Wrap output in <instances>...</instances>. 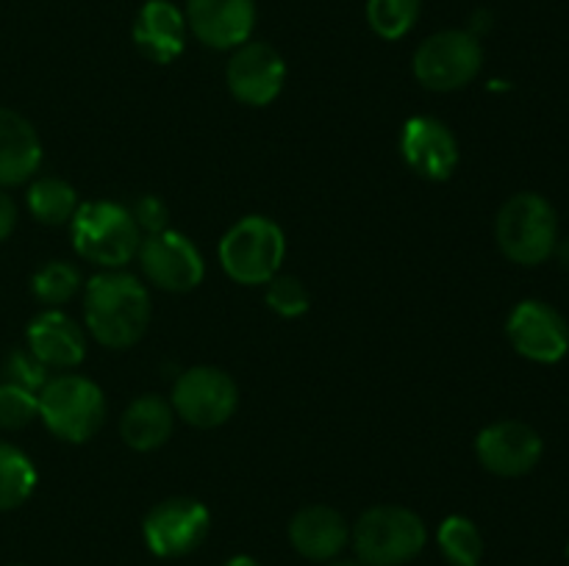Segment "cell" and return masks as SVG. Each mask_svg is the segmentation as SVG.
Here are the masks:
<instances>
[{"label": "cell", "mask_w": 569, "mask_h": 566, "mask_svg": "<svg viewBox=\"0 0 569 566\" xmlns=\"http://www.w3.org/2000/svg\"><path fill=\"white\" fill-rule=\"evenodd\" d=\"M289 542L303 558L328 564L339 558L350 542V527L337 508L306 505L289 522Z\"/></svg>", "instance_id": "18"}, {"label": "cell", "mask_w": 569, "mask_h": 566, "mask_svg": "<svg viewBox=\"0 0 569 566\" xmlns=\"http://www.w3.org/2000/svg\"><path fill=\"white\" fill-rule=\"evenodd\" d=\"M137 261L144 281L161 292H192L206 277V261L200 250L194 247L192 239L172 228L142 236Z\"/></svg>", "instance_id": "9"}, {"label": "cell", "mask_w": 569, "mask_h": 566, "mask_svg": "<svg viewBox=\"0 0 569 566\" xmlns=\"http://www.w3.org/2000/svg\"><path fill=\"white\" fill-rule=\"evenodd\" d=\"M356 558L365 566H403L428 542L426 522L403 505H376L365 511L350 533Z\"/></svg>", "instance_id": "5"}, {"label": "cell", "mask_w": 569, "mask_h": 566, "mask_svg": "<svg viewBox=\"0 0 569 566\" xmlns=\"http://www.w3.org/2000/svg\"><path fill=\"white\" fill-rule=\"evenodd\" d=\"M226 83L239 103L261 109L283 92L287 61L272 44L244 42L228 59Z\"/></svg>", "instance_id": "12"}, {"label": "cell", "mask_w": 569, "mask_h": 566, "mask_svg": "<svg viewBox=\"0 0 569 566\" xmlns=\"http://www.w3.org/2000/svg\"><path fill=\"white\" fill-rule=\"evenodd\" d=\"M400 155L426 181H448L461 159L459 139L439 117L420 114L406 120L400 131Z\"/></svg>", "instance_id": "14"}, {"label": "cell", "mask_w": 569, "mask_h": 566, "mask_svg": "<svg viewBox=\"0 0 569 566\" xmlns=\"http://www.w3.org/2000/svg\"><path fill=\"white\" fill-rule=\"evenodd\" d=\"M542 436L520 420L492 422L476 438L478 461L498 477L528 475L542 461Z\"/></svg>", "instance_id": "13"}, {"label": "cell", "mask_w": 569, "mask_h": 566, "mask_svg": "<svg viewBox=\"0 0 569 566\" xmlns=\"http://www.w3.org/2000/svg\"><path fill=\"white\" fill-rule=\"evenodd\" d=\"M264 300L272 314L283 316V320L303 316L311 305L309 289L303 286V281L295 275H283V272H278L272 281L264 283Z\"/></svg>", "instance_id": "26"}, {"label": "cell", "mask_w": 569, "mask_h": 566, "mask_svg": "<svg viewBox=\"0 0 569 566\" xmlns=\"http://www.w3.org/2000/svg\"><path fill=\"white\" fill-rule=\"evenodd\" d=\"M28 211L33 214V220H39L42 225H70L72 216H76L78 205V192L72 189V183H67L64 178L44 175L28 186Z\"/></svg>", "instance_id": "21"}, {"label": "cell", "mask_w": 569, "mask_h": 566, "mask_svg": "<svg viewBox=\"0 0 569 566\" xmlns=\"http://www.w3.org/2000/svg\"><path fill=\"white\" fill-rule=\"evenodd\" d=\"M328 566H365V564H361L359 558H356V560H350V558H333V560H328Z\"/></svg>", "instance_id": "33"}, {"label": "cell", "mask_w": 569, "mask_h": 566, "mask_svg": "<svg viewBox=\"0 0 569 566\" xmlns=\"http://www.w3.org/2000/svg\"><path fill=\"white\" fill-rule=\"evenodd\" d=\"M222 566H261V564L256 558H250V555H233V558H228Z\"/></svg>", "instance_id": "32"}, {"label": "cell", "mask_w": 569, "mask_h": 566, "mask_svg": "<svg viewBox=\"0 0 569 566\" xmlns=\"http://www.w3.org/2000/svg\"><path fill=\"white\" fill-rule=\"evenodd\" d=\"M42 164V139L17 111L0 105V189L31 181Z\"/></svg>", "instance_id": "19"}, {"label": "cell", "mask_w": 569, "mask_h": 566, "mask_svg": "<svg viewBox=\"0 0 569 566\" xmlns=\"http://www.w3.org/2000/svg\"><path fill=\"white\" fill-rule=\"evenodd\" d=\"M506 336L522 358L533 364H556L569 350V325L553 305L522 300L506 320Z\"/></svg>", "instance_id": "11"}, {"label": "cell", "mask_w": 569, "mask_h": 566, "mask_svg": "<svg viewBox=\"0 0 569 566\" xmlns=\"http://www.w3.org/2000/svg\"><path fill=\"white\" fill-rule=\"evenodd\" d=\"M172 411L187 425L211 431L220 427L237 414L239 386L220 366H189L172 383Z\"/></svg>", "instance_id": "8"}, {"label": "cell", "mask_w": 569, "mask_h": 566, "mask_svg": "<svg viewBox=\"0 0 569 566\" xmlns=\"http://www.w3.org/2000/svg\"><path fill=\"white\" fill-rule=\"evenodd\" d=\"M483 67L481 39L467 28H448L431 33L417 48L411 70L415 78L431 92H456L478 78Z\"/></svg>", "instance_id": "7"}, {"label": "cell", "mask_w": 569, "mask_h": 566, "mask_svg": "<svg viewBox=\"0 0 569 566\" xmlns=\"http://www.w3.org/2000/svg\"><path fill=\"white\" fill-rule=\"evenodd\" d=\"M26 342L33 358L48 370H76L87 358V333L61 309H48L33 316Z\"/></svg>", "instance_id": "16"}, {"label": "cell", "mask_w": 569, "mask_h": 566, "mask_svg": "<svg viewBox=\"0 0 569 566\" xmlns=\"http://www.w3.org/2000/svg\"><path fill=\"white\" fill-rule=\"evenodd\" d=\"M189 33L211 50H237L256 28V0H187Z\"/></svg>", "instance_id": "15"}, {"label": "cell", "mask_w": 569, "mask_h": 566, "mask_svg": "<svg viewBox=\"0 0 569 566\" xmlns=\"http://www.w3.org/2000/svg\"><path fill=\"white\" fill-rule=\"evenodd\" d=\"M17 228V203L0 189V244L14 233Z\"/></svg>", "instance_id": "30"}, {"label": "cell", "mask_w": 569, "mask_h": 566, "mask_svg": "<svg viewBox=\"0 0 569 566\" xmlns=\"http://www.w3.org/2000/svg\"><path fill=\"white\" fill-rule=\"evenodd\" d=\"M187 17L170 0H148L133 20V44L144 59L170 64L187 48Z\"/></svg>", "instance_id": "17"}, {"label": "cell", "mask_w": 569, "mask_h": 566, "mask_svg": "<svg viewBox=\"0 0 569 566\" xmlns=\"http://www.w3.org/2000/svg\"><path fill=\"white\" fill-rule=\"evenodd\" d=\"M128 211H131L133 222H137L142 236L161 233L170 228V209H167V203L159 194H142V198L133 200V205Z\"/></svg>", "instance_id": "29"}, {"label": "cell", "mask_w": 569, "mask_h": 566, "mask_svg": "<svg viewBox=\"0 0 569 566\" xmlns=\"http://www.w3.org/2000/svg\"><path fill=\"white\" fill-rule=\"evenodd\" d=\"M3 381L14 383V386L28 388V392H37L48 383V366L39 364L31 355V350H11L6 355L3 364Z\"/></svg>", "instance_id": "28"}, {"label": "cell", "mask_w": 569, "mask_h": 566, "mask_svg": "<svg viewBox=\"0 0 569 566\" xmlns=\"http://www.w3.org/2000/svg\"><path fill=\"white\" fill-rule=\"evenodd\" d=\"M39 420L61 442L83 444L106 422V394L89 377L61 372L39 388Z\"/></svg>", "instance_id": "3"}, {"label": "cell", "mask_w": 569, "mask_h": 566, "mask_svg": "<svg viewBox=\"0 0 569 566\" xmlns=\"http://www.w3.org/2000/svg\"><path fill=\"white\" fill-rule=\"evenodd\" d=\"M37 488V469L31 458L14 444L0 442V511H14Z\"/></svg>", "instance_id": "22"}, {"label": "cell", "mask_w": 569, "mask_h": 566, "mask_svg": "<svg viewBox=\"0 0 569 566\" xmlns=\"http://www.w3.org/2000/svg\"><path fill=\"white\" fill-rule=\"evenodd\" d=\"M439 549L453 566H478L483 558V536L467 516L453 514L439 525Z\"/></svg>", "instance_id": "23"}, {"label": "cell", "mask_w": 569, "mask_h": 566, "mask_svg": "<svg viewBox=\"0 0 569 566\" xmlns=\"http://www.w3.org/2000/svg\"><path fill=\"white\" fill-rule=\"evenodd\" d=\"M422 0H367V22L381 39H403L417 26Z\"/></svg>", "instance_id": "25"}, {"label": "cell", "mask_w": 569, "mask_h": 566, "mask_svg": "<svg viewBox=\"0 0 569 566\" xmlns=\"http://www.w3.org/2000/svg\"><path fill=\"white\" fill-rule=\"evenodd\" d=\"M176 431V411L159 394H142L120 416V436L137 453H150L167 444Z\"/></svg>", "instance_id": "20"}, {"label": "cell", "mask_w": 569, "mask_h": 566, "mask_svg": "<svg viewBox=\"0 0 569 566\" xmlns=\"http://www.w3.org/2000/svg\"><path fill=\"white\" fill-rule=\"evenodd\" d=\"M567 560H569V544H567Z\"/></svg>", "instance_id": "34"}, {"label": "cell", "mask_w": 569, "mask_h": 566, "mask_svg": "<svg viewBox=\"0 0 569 566\" xmlns=\"http://www.w3.org/2000/svg\"><path fill=\"white\" fill-rule=\"evenodd\" d=\"M553 255H556V259H559V264L569 272V236L567 239H559V244H556Z\"/></svg>", "instance_id": "31"}, {"label": "cell", "mask_w": 569, "mask_h": 566, "mask_svg": "<svg viewBox=\"0 0 569 566\" xmlns=\"http://www.w3.org/2000/svg\"><path fill=\"white\" fill-rule=\"evenodd\" d=\"M500 253L520 266H537L559 244V216L550 200L537 192H520L506 200L495 220Z\"/></svg>", "instance_id": "4"}, {"label": "cell", "mask_w": 569, "mask_h": 566, "mask_svg": "<svg viewBox=\"0 0 569 566\" xmlns=\"http://www.w3.org/2000/svg\"><path fill=\"white\" fill-rule=\"evenodd\" d=\"M150 292L142 277L103 270L83 289V322L94 342L109 350L133 347L150 327Z\"/></svg>", "instance_id": "1"}, {"label": "cell", "mask_w": 569, "mask_h": 566, "mask_svg": "<svg viewBox=\"0 0 569 566\" xmlns=\"http://www.w3.org/2000/svg\"><path fill=\"white\" fill-rule=\"evenodd\" d=\"M83 281L81 272L70 261H48L44 266H39L31 277V292L39 303L50 305V309H59V305L70 303L78 292H81Z\"/></svg>", "instance_id": "24"}, {"label": "cell", "mask_w": 569, "mask_h": 566, "mask_svg": "<svg viewBox=\"0 0 569 566\" xmlns=\"http://www.w3.org/2000/svg\"><path fill=\"white\" fill-rule=\"evenodd\" d=\"M283 259H287V236L270 216H244L233 222L220 239L222 270L242 286H264L281 272Z\"/></svg>", "instance_id": "6"}, {"label": "cell", "mask_w": 569, "mask_h": 566, "mask_svg": "<svg viewBox=\"0 0 569 566\" xmlns=\"http://www.w3.org/2000/svg\"><path fill=\"white\" fill-rule=\"evenodd\" d=\"M211 514L200 499L167 497L150 508L142 522L144 544L159 558H183L206 542Z\"/></svg>", "instance_id": "10"}, {"label": "cell", "mask_w": 569, "mask_h": 566, "mask_svg": "<svg viewBox=\"0 0 569 566\" xmlns=\"http://www.w3.org/2000/svg\"><path fill=\"white\" fill-rule=\"evenodd\" d=\"M39 416V394L14 383H0V431H22Z\"/></svg>", "instance_id": "27"}, {"label": "cell", "mask_w": 569, "mask_h": 566, "mask_svg": "<svg viewBox=\"0 0 569 566\" xmlns=\"http://www.w3.org/2000/svg\"><path fill=\"white\" fill-rule=\"evenodd\" d=\"M72 247L89 264L100 270H122L137 259L142 233L131 211L111 200H92L78 205L70 222Z\"/></svg>", "instance_id": "2"}]
</instances>
